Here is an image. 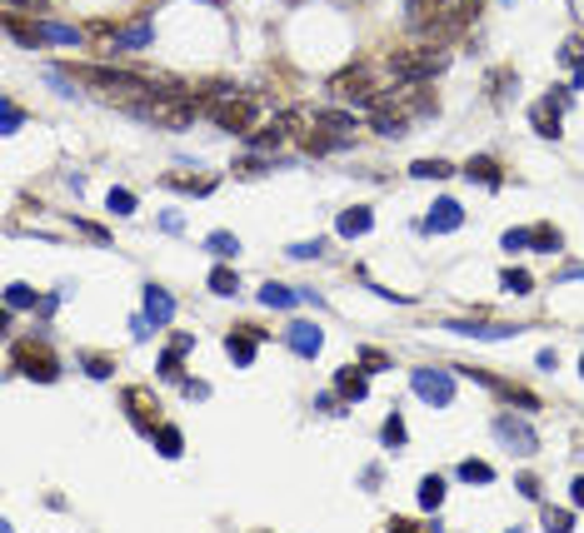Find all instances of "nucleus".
Instances as JSON below:
<instances>
[{
  "instance_id": "21",
  "label": "nucleus",
  "mask_w": 584,
  "mask_h": 533,
  "mask_svg": "<svg viewBox=\"0 0 584 533\" xmlns=\"http://www.w3.org/2000/svg\"><path fill=\"white\" fill-rule=\"evenodd\" d=\"M5 304H10V309H36V304H46V300H40L30 284H10V290H5Z\"/></svg>"
},
{
  "instance_id": "35",
  "label": "nucleus",
  "mask_w": 584,
  "mask_h": 533,
  "mask_svg": "<svg viewBox=\"0 0 584 533\" xmlns=\"http://www.w3.org/2000/svg\"><path fill=\"white\" fill-rule=\"evenodd\" d=\"M505 250L515 254V250H529V230H509L505 234Z\"/></svg>"
},
{
  "instance_id": "23",
  "label": "nucleus",
  "mask_w": 584,
  "mask_h": 533,
  "mask_svg": "<svg viewBox=\"0 0 584 533\" xmlns=\"http://www.w3.org/2000/svg\"><path fill=\"white\" fill-rule=\"evenodd\" d=\"M165 185H170V190H185V195H210V190H215V179H195V175H170Z\"/></svg>"
},
{
  "instance_id": "12",
  "label": "nucleus",
  "mask_w": 584,
  "mask_h": 533,
  "mask_svg": "<svg viewBox=\"0 0 584 533\" xmlns=\"http://www.w3.org/2000/svg\"><path fill=\"white\" fill-rule=\"evenodd\" d=\"M450 334H470V339H515L519 324H464V319H450Z\"/></svg>"
},
{
  "instance_id": "6",
  "label": "nucleus",
  "mask_w": 584,
  "mask_h": 533,
  "mask_svg": "<svg viewBox=\"0 0 584 533\" xmlns=\"http://www.w3.org/2000/svg\"><path fill=\"white\" fill-rule=\"evenodd\" d=\"M125 409H130V424H135L141 434H155V429H161V419H155V409H161V404H155L151 389H125Z\"/></svg>"
},
{
  "instance_id": "3",
  "label": "nucleus",
  "mask_w": 584,
  "mask_h": 533,
  "mask_svg": "<svg viewBox=\"0 0 584 533\" xmlns=\"http://www.w3.org/2000/svg\"><path fill=\"white\" fill-rule=\"evenodd\" d=\"M444 66V56L440 50H405V56H395L390 60V70H395V80H405V85H420V80H430L434 70Z\"/></svg>"
},
{
  "instance_id": "9",
  "label": "nucleus",
  "mask_w": 584,
  "mask_h": 533,
  "mask_svg": "<svg viewBox=\"0 0 584 533\" xmlns=\"http://www.w3.org/2000/svg\"><path fill=\"white\" fill-rule=\"evenodd\" d=\"M559 115H565V95H549V100H539L535 110H529V120H535V130L545 135V140H555V135H559Z\"/></svg>"
},
{
  "instance_id": "33",
  "label": "nucleus",
  "mask_w": 584,
  "mask_h": 533,
  "mask_svg": "<svg viewBox=\"0 0 584 533\" xmlns=\"http://www.w3.org/2000/svg\"><path fill=\"white\" fill-rule=\"evenodd\" d=\"M290 254H295V260H315V254H325V244L320 240H305V244H290Z\"/></svg>"
},
{
  "instance_id": "26",
  "label": "nucleus",
  "mask_w": 584,
  "mask_h": 533,
  "mask_svg": "<svg viewBox=\"0 0 584 533\" xmlns=\"http://www.w3.org/2000/svg\"><path fill=\"white\" fill-rule=\"evenodd\" d=\"M410 175H415V179H450V175H454V169H450V165H444V159H420V165H415V169H410Z\"/></svg>"
},
{
  "instance_id": "20",
  "label": "nucleus",
  "mask_w": 584,
  "mask_h": 533,
  "mask_svg": "<svg viewBox=\"0 0 584 533\" xmlns=\"http://www.w3.org/2000/svg\"><path fill=\"white\" fill-rule=\"evenodd\" d=\"M151 439L161 444V454H165V458H180V449H185V439H180V429H175V424H161V429H155Z\"/></svg>"
},
{
  "instance_id": "10",
  "label": "nucleus",
  "mask_w": 584,
  "mask_h": 533,
  "mask_svg": "<svg viewBox=\"0 0 584 533\" xmlns=\"http://www.w3.org/2000/svg\"><path fill=\"white\" fill-rule=\"evenodd\" d=\"M460 225H464V210L454 205V200H440V205L430 210V220H424V230H430V234H454Z\"/></svg>"
},
{
  "instance_id": "18",
  "label": "nucleus",
  "mask_w": 584,
  "mask_h": 533,
  "mask_svg": "<svg viewBox=\"0 0 584 533\" xmlns=\"http://www.w3.org/2000/svg\"><path fill=\"white\" fill-rule=\"evenodd\" d=\"M529 244L545 250V254H559V250H565V234H559L555 225H535V230H529Z\"/></svg>"
},
{
  "instance_id": "17",
  "label": "nucleus",
  "mask_w": 584,
  "mask_h": 533,
  "mask_svg": "<svg viewBox=\"0 0 584 533\" xmlns=\"http://www.w3.org/2000/svg\"><path fill=\"white\" fill-rule=\"evenodd\" d=\"M300 300H305V294L290 290V284H265V290H260V304H270V309H290Z\"/></svg>"
},
{
  "instance_id": "41",
  "label": "nucleus",
  "mask_w": 584,
  "mask_h": 533,
  "mask_svg": "<svg viewBox=\"0 0 584 533\" xmlns=\"http://www.w3.org/2000/svg\"><path fill=\"white\" fill-rule=\"evenodd\" d=\"M569 488H575V494H569V498H575V508H584V478H575Z\"/></svg>"
},
{
  "instance_id": "1",
  "label": "nucleus",
  "mask_w": 584,
  "mask_h": 533,
  "mask_svg": "<svg viewBox=\"0 0 584 533\" xmlns=\"http://www.w3.org/2000/svg\"><path fill=\"white\" fill-rule=\"evenodd\" d=\"M205 110H210V120H215L220 130H230V135H250L255 120H260L255 100H245V95H220V100H210Z\"/></svg>"
},
{
  "instance_id": "25",
  "label": "nucleus",
  "mask_w": 584,
  "mask_h": 533,
  "mask_svg": "<svg viewBox=\"0 0 584 533\" xmlns=\"http://www.w3.org/2000/svg\"><path fill=\"white\" fill-rule=\"evenodd\" d=\"M210 250H215L220 254V260H230V254H240V240H235V234H230V230H215V234H210Z\"/></svg>"
},
{
  "instance_id": "19",
  "label": "nucleus",
  "mask_w": 584,
  "mask_h": 533,
  "mask_svg": "<svg viewBox=\"0 0 584 533\" xmlns=\"http://www.w3.org/2000/svg\"><path fill=\"white\" fill-rule=\"evenodd\" d=\"M440 504H444V478H440V474L420 478V508H430V514H434Z\"/></svg>"
},
{
  "instance_id": "36",
  "label": "nucleus",
  "mask_w": 584,
  "mask_h": 533,
  "mask_svg": "<svg viewBox=\"0 0 584 533\" xmlns=\"http://www.w3.org/2000/svg\"><path fill=\"white\" fill-rule=\"evenodd\" d=\"M180 389H185L190 399H210V384H200V379H180Z\"/></svg>"
},
{
  "instance_id": "32",
  "label": "nucleus",
  "mask_w": 584,
  "mask_h": 533,
  "mask_svg": "<svg viewBox=\"0 0 584 533\" xmlns=\"http://www.w3.org/2000/svg\"><path fill=\"white\" fill-rule=\"evenodd\" d=\"M105 205H110L115 215H135V195H130V190H110V200H105Z\"/></svg>"
},
{
  "instance_id": "31",
  "label": "nucleus",
  "mask_w": 584,
  "mask_h": 533,
  "mask_svg": "<svg viewBox=\"0 0 584 533\" xmlns=\"http://www.w3.org/2000/svg\"><path fill=\"white\" fill-rule=\"evenodd\" d=\"M20 120H26V110H20L16 100L0 105V125H5V135H16V130H20Z\"/></svg>"
},
{
  "instance_id": "29",
  "label": "nucleus",
  "mask_w": 584,
  "mask_h": 533,
  "mask_svg": "<svg viewBox=\"0 0 584 533\" xmlns=\"http://www.w3.org/2000/svg\"><path fill=\"white\" fill-rule=\"evenodd\" d=\"M380 439H385L390 449H400V444H405V419H400V414H390L385 429H380Z\"/></svg>"
},
{
  "instance_id": "13",
  "label": "nucleus",
  "mask_w": 584,
  "mask_h": 533,
  "mask_svg": "<svg viewBox=\"0 0 584 533\" xmlns=\"http://www.w3.org/2000/svg\"><path fill=\"white\" fill-rule=\"evenodd\" d=\"M151 46V20H135L125 30H110V50H141Z\"/></svg>"
},
{
  "instance_id": "2",
  "label": "nucleus",
  "mask_w": 584,
  "mask_h": 533,
  "mask_svg": "<svg viewBox=\"0 0 584 533\" xmlns=\"http://www.w3.org/2000/svg\"><path fill=\"white\" fill-rule=\"evenodd\" d=\"M10 359H16V369H20V374H26V379H36V384H56V379H60L56 354H50V349L40 344V339H20V344H16V354H10Z\"/></svg>"
},
{
  "instance_id": "34",
  "label": "nucleus",
  "mask_w": 584,
  "mask_h": 533,
  "mask_svg": "<svg viewBox=\"0 0 584 533\" xmlns=\"http://www.w3.org/2000/svg\"><path fill=\"white\" fill-rule=\"evenodd\" d=\"M545 524L549 528H569V524H575V514H569V508H545Z\"/></svg>"
},
{
  "instance_id": "7",
  "label": "nucleus",
  "mask_w": 584,
  "mask_h": 533,
  "mask_svg": "<svg viewBox=\"0 0 584 533\" xmlns=\"http://www.w3.org/2000/svg\"><path fill=\"white\" fill-rule=\"evenodd\" d=\"M260 339H265V329H255V324L230 329V334H225V354L235 359L240 369H245V364H255V349H260Z\"/></svg>"
},
{
  "instance_id": "39",
  "label": "nucleus",
  "mask_w": 584,
  "mask_h": 533,
  "mask_svg": "<svg viewBox=\"0 0 584 533\" xmlns=\"http://www.w3.org/2000/svg\"><path fill=\"white\" fill-rule=\"evenodd\" d=\"M539 369H559V354H555V349H539Z\"/></svg>"
},
{
  "instance_id": "38",
  "label": "nucleus",
  "mask_w": 584,
  "mask_h": 533,
  "mask_svg": "<svg viewBox=\"0 0 584 533\" xmlns=\"http://www.w3.org/2000/svg\"><path fill=\"white\" fill-rule=\"evenodd\" d=\"M360 359H365V364H370V369H385V364H390V359H385V354H380V349H365V354H360Z\"/></svg>"
},
{
  "instance_id": "8",
  "label": "nucleus",
  "mask_w": 584,
  "mask_h": 533,
  "mask_svg": "<svg viewBox=\"0 0 584 533\" xmlns=\"http://www.w3.org/2000/svg\"><path fill=\"white\" fill-rule=\"evenodd\" d=\"M285 339H290V349H295L300 359H315V354L325 349V334L310 324V319H295V324H290V334H285Z\"/></svg>"
},
{
  "instance_id": "43",
  "label": "nucleus",
  "mask_w": 584,
  "mask_h": 533,
  "mask_svg": "<svg viewBox=\"0 0 584 533\" xmlns=\"http://www.w3.org/2000/svg\"><path fill=\"white\" fill-rule=\"evenodd\" d=\"M579 374H584V359H579Z\"/></svg>"
},
{
  "instance_id": "30",
  "label": "nucleus",
  "mask_w": 584,
  "mask_h": 533,
  "mask_svg": "<svg viewBox=\"0 0 584 533\" xmlns=\"http://www.w3.org/2000/svg\"><path fill=\"white\" fill-rule=\"evenodd\" d=\"M80 364H85V374H90V379H110V359H105V354H80Z\"/></svg>"
},
{
  "instance_id": "28",
  "label": "nucleus",
  "mask_w": 584,
  "mask_h": 533,
  "mask_svg": "<svg viewBox=\"0 0 584 533\" xmlns=\"http://www.w3.org/2000/svg\"><path fill=\"white\" fill-rule=\"evenodd\" d=\"M40 40H56V46H76L80 30H76V26H40Z\"/></svg>"
},
{
  "instance_id": "24",
  "label": "nucleus",
  "mask_w": 584,
  "mask_h": 533,
  "mask_svg": "<svg viewBox=\"0 0 584 533\" xmlns=\"http://www.w3.org/2000/svg\"><path fill=\"white\" fill-rule=\"evenodd\" d=\"M210 290L215 294H240V274L220 264V270H210Z\"/></svg>"
},
{
  "instance_id": "15",
  "label": "nucleus",
  "mask_w": 584,
  "mask_h": 533,
  "mask_svg": "<svg viewBox=\"0 0 584 533\" xmlns=\"http://www.w3.org/2000/svg\"><path fill=\"white\" fill-rule=\"evenodd\" d=\"M370 225H375V215H370L365 205H355V210H345V215H339V234H345V240H355V234H370Z\"/></svg>"
},
{
  "instance_id": "5",
  "label": "nucleus",
  "mask_w": 584,
  "mask_h": 533,
  "mask_svg": "<svg viewBox=\"0 0 584 533\" xmlns=\"http://www.w3.org/2000/svg\"><path fill=\"white\" fill-rule=\"evenodd\" d=\"M495 439H500V444H509V449H515V454H525V458L539 449L535 429H529L525 419H515V414H500V419H495Z\"/></svg>"
},
{
  "instance_id": "42",
  "label": "nucleus",
  "mask_w": 584,
  "mask_h": 533,
  "mask_svg": "<svg viewBox=\"0 0 584 533\" xmlns=\"http://www.w3.org/2000/svg\"><path fill=\"white\" fill-rule=\"evenodd\" d=\"M16 5H30V10H40L46 0H5V10H16Z\"/></svg>"
},
{
  "instance_id": "16",
  "label": "nucleus",
  "mask_w": 584,
  "mask_h": 533,
  "mask_svg": "<svg viewBox=\"0 0 584 533\" xmlns=\"http://www.w3.org/2000/svg\"><path fill=\"white\" fill-rule=\"evenodd\" d=\"M464 175L480 179V185H490V190H500V165H495L490 155H474L470 165H464Z\"/></svg>"
},
{
  "instance_id": "27",
  "label": "nucleus",
  "mask_w": 584,
  "mask_h": 533,
  "mask_svg": "<svg viewBox=\"0 0 584 533\" xmlns=\"http://www.w3.org/2000/svg\"><path fill=\"white\" fill-rule=\"evenodd\" d=\"M500 290H509V294H529V290H535V280H529L525 270H505V274H500Z\"/></svg>"
},
{
  "instance_id": "14",
  "label": "nucleus",
  "mask_w": 584,
  "mask_h": 533,
  "mask_svg": "<svg viewBox=\"0 0 584 533\" xmlns=\"http://www.w3.org/2000/svg\"><path fill=\"white\" fill-rule=\"evenodd\" d=\"M335 389L345 394V399H355V404H360V399H365V394H370V379L360 374L355 364H349V369H339V374H335Z\"/></svg>"
},
{
  "instance_id": "11",
  "label": "nucleus",
  "mask_w": 584,
  "mask_h": 533,
  "mask_svg": "<svg viewBox=\"0 0 584 533\" xmlns=\"http://www.w3.org/2000/svg\"><path fill=\"white\" fill-rule=\"evenodd\" d=\"M145 319H151L155 329H165L170 319H175V300H170L161 284H145Z\"/></svg>"
},
{
  "instance_id": "4",
  "label": "nucleus",
  "mask_w": 584,
  "mask_h": 533,
  "mask_svg": "<svg viewBox=\"0 0 584 533\" xmlns=\"http://www.w3.org/2000/svg\"><path fill=\"white\" fill-rule=\"evenodd\" d=\"M415 394L424 404H434V409H450L454 404V374L450 369H415Z\"/></svg>"
},
{
  "instance_id": "40",
  "label": "nucleus",
  "mask_w": 584,
  "mask_h": 533,
  "mask_svg": "<svg viewBox=\"0 0 584 533\" xmlns=\"http://www.w3.org/2000/svg\"><path fill=\"white\" fill-rule=\"evenodd\" d=\"M569 90H584V56L575 60V80H569Z\"/></svg>"
},
{
  "instance_id": "37",
  "label": "nucleus",
  "mask_w": 584,
  "mask_h": 533,
  "mask_svg": "<svg viewBox=\"0 0 584 533\" xmlns=\"http://www.w3.org/2000/svg\"><path fill=\"white\" fill-rule=\"evenodd\" d=\"M519 494H525V498H539V478L525 474V478H519Z\"/></svg>"
},
{
  "instance_id": "22",
  "label": "nucleus",
  "mask_w": 584,
  "mask_h": 533,
  "mask_svg": "<svg viewBox=\"0 0 584 533\" xmlns=\"http://www.w3.org/2000/svg\"><path fill=\"white\" fill-rule=\"evenodd\" d=\"M460 478H464V484H495V468L480 464V458H464V464H460Z\"/></svg>"
}]
</instances>
